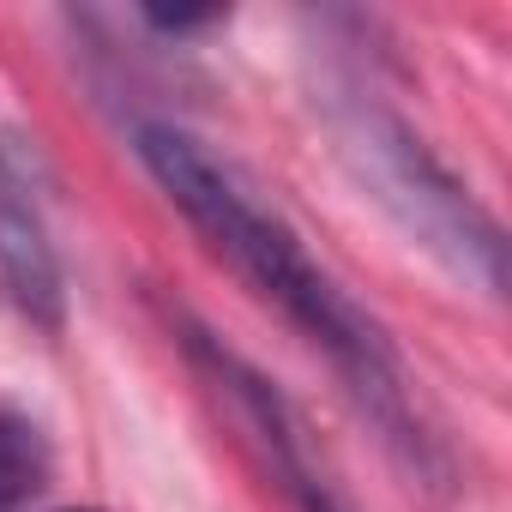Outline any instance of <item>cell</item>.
Returning a JSON list of instances; mask_svg holds the SVG:
<instances>
[{"instance_id":"6da1fadb","label":"cell","mask_w":512,"mask_h":512,"mask_svg":"<svg viewBox=\"0 0 512 512\" xmlns=\"http://www.w3.org/2000/svg\"><path fill=\"white\" fill-rule=\"evenodd\" d=\"M133 151L151 169V181L169 193V205L199 229V241L332 362V374L344 380L356 410L374 422L380 446L416 482L440 488L446 482V452H440V440L428 434V422L416 410L410 374H404L386 326L314 260L308 241L290 229V217L278 205H266L260 187L229 157H217L199 133H187L175 121H139Z\"/></svg>"},{"instance_id":"7a4b0ae2","label":"cell","mask_w":512,"mask_h":512,"mask_svg":"<svg viewBox=\"0 0 512 512\" xmlns=\"http://www.w3.org/2000/svg\"><path fill=\"white\" fill-rule=\"evenodd\" d=\"M326 133L350 181L386 211V223L422 247L428 260L458 278L476 296L506 290V241L500 223L470 199V187L428 151V139L374 91L356 79L326 85Z\"/></svg>"},{"instance_id":"3957f363","label":"cell","mask_w":512,"mask_h":512,"mask_svg":"<svg viewBox=\"0 0 512 512\" xmlns=\"http://www.w3.org/2000/svg\"><path fill=\"white\" fill-rule=\"evenodd\" d=\"M181 350L205 386V398L217 404V416L229 422L235 446L247 452V464L260 470L278 500L290 512H356V500L344 494V482L332 476L326 452L314 446L302 410L290 404V392L278 380H266L247 356H235L223 338H211L205 326L181 320Z\"/></svg>"},{"instance_id":"277c9868","label":"cell","mask_w":512,"mask_h":512,"mask_svg":"<svg viewBox=\"0 0 512 512\" xmlns=\"http://www.w3.org/2000/svg\"><path fill=\"white\" fill-rule=\"evenodd\" d=\"M55 181L31 133L0 127V308L37 332L67 326V260L55 241Z\"/></svg>"},{"instance_id":"5b68a950","label":"cell","mask_w":512,"mask_h":512,"mask_svg":"<svg viewBox=\"0 0 512 512\" xmlns=\"http://www.w3.org/2000/svg\"><path fill=\"white\" fill-rule=\"evenodd\" d=\"M49 488V440L25 410L0 404V512H25Z\"/></svg>"},{"instance_id":"8992f818","label":"cell","mask_w":512,"mask_h":512,"mask_svg":"<svg viewBox=\"0 0 512 512\" xmlns=\"http://www.w3.org/2000/svg\"><path fill=\"white\" fill-rule=\"evenodd\" d=\"M61 512H97V506H61Z\"/></svg>"}]
</instances>
